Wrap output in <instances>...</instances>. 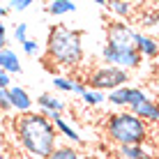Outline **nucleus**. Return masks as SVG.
Instances as JSON below:
<instances>
[{
	"label": "nucleus",
	"mask_w": 159,
	"mask_h": 159,
	"mask_svg": "<svg viewBox=\"0 0 159 159\" xmlns=\"http://www.w3.org/2000/svg\"><path fill=\"white\" fill-rule=\"evenodd\" d=\"M104 134L111 143H116L118 148L125 145H145L150 141L152 131L141 118H136L129 111H118L111 113L104 122Z\"/></svg>",
	"instance_id": "obj_3"
},
{
	"label": "nucleus",
	"mask_w": 159,
	"mask_h": 159,
	"mask_svg": "<svg viewBox=\"0 0 159 159\" xmlns=\"http://www.w3.org/2000/svg\"><path fill=\"white\" fill-rule=\"evenodd\" d=\"M88 90V85L83 83V81H74V95H79V97H83V92Z\"/></svg>",
	"instance_id": "obj_28"
},
{
	"label": "nucleus",
	"mask_w": 159,
	"mask_h": 159,
	"mask_svg": "<svg viewBox=\"0 0 159 159\" xmlns=\"http://www.w3.org/2000/svg\"><path fill=\"white\" fill-rule=\"evenodd\" d=\"M148 99H152L150 95L143 90V88H134V85H127V108L131 111V108H136V106H141L143 102Z\"/></svg>",
	"instance_id": "obj_16"
},
{
	"label": "nucleus",
	"mask_w": 159,
	"mask_h": 159,
	"mask_svg": "<svg viewBox=\"0 0 159 159\" xmlns=\"http://www.w3.org/2000/svg\"><path fill=\"white\" fill-rule=\"evenodd\" d=\"M2 48H7V25L0 21V51Z\"/></svg>",
	"instance_id": "obj_27"
},
{
	"label": "nucleus",
	"mask_w": 159,
	"mask_h": 159,
	"mask_svg": "<svg viewBox=\"0 0 159 159\" xmlns=\"http://www.w3.org/2000/svg\"><path fill=\"white\" fill-rule=\"evenodd\" d=\"M12 111V102H9V90H0V113Z\"/></svg>",
	"instance_id": "obj_23"
},
{
	"label": "nucleus",
	"mask_w": 159,
	"mask_h": 159,
	"mask_svg": "<svg viewBox=\"0 0 159 159\" xmlns=\"http://www.w3.org/2000/svg\"><path fill=\"white\" fill-rule=\"evenodd\" d=\"M152 141H155V150H157V157H159V127L155 129V134H152Z\"/></svg>",
	"instance_id": "obj_29"
},
{
	"label": "nucleus",
	"mask_w": 159,
	"mask_h": 159,
	"mask_svg": "<svg viewBox=\"0 0 159 159\" xmlns=\"http://www.w3.org/2000/svg\"><path fill=\"white\" fill-rule=\"evenodd\" d=\"M136 51L141 53V58L148 60H155L159 58V42L148 32H139V39H136Z\"/></svg>",
	"instance_id": "obj_11"
},
{
	"label": "nucleus",
	"mask_w": 159,
	"mask_h": 159,
	"mask_svg": "<svg viewBox=\"0 0 159 159\" xmlns=\"http://www.w3.org/2000/svg\"><path fill=\"white\" fill-rule=\"evenodd\" d=\"M21 46H23V53H25V56H37V53H39V44H37V39H30V37H28Z\"/></svg>",
	"instance_id": "obj_22"
},
{
	"label": "nucleus",
	"mask_w": 159,
	"mask_h": 159,
	"mask_svg": "<svg viewBox=\"0 0 159 159\" xmlns=\"http://www.w3.org/2000/svg\"><path fill=\"white\" fill-rule=\"evenodd\" d=\"M81 99H83L85 106H99V104L106 102V95H104V92H99V90H90V88H88Z\"/></svg>",
	"instance_id": "obj_20"
},
{
	"label": "nucleus",
	"mask_w": 159,
	"mask_h": 159,
	"mask_svg": "<svg viewBox=\"0 0 159 159\" xmlns=\"http://www.w3.org/2000/svg\"><path fill=\"white\" fill-rule=\"evenodd\" d=\"M9 102H12V111H16L19 116L32 113V99L28 95V90L21 85H12L9 88Z\"/></svg>",
	"instance_id": "obj_8"
},
{
	"label": "nucleus",
	"mask_w": 159,
	"mask_h": 159,
	"mask_svg": "<svg viewBox=\"0 0 159 159\" xmlns=\"http://www.w3.org/2000/svg\"><path fill=\"white\" fill-rule=\"evenodd\" d=\"M118 159H159L157 152L150 150V145H125L118 148Z\"/></svg>",
	"instance_id": "obj_12"
},
{
	"label": "nucleus",
	"mask_w": 159,
	"mask_h": 159,
	"mask_svg": "<svg viewBox=\"0 0 159 159\" xmlns=\"http://www.w3.org/2000/svg\"><path fill=\"white\" fill-rule=\"evenodd\" d=\"M106 102L111 104V106L125 108V106H127V85H125V88H118V90H113V92H108V95H106Z\"/></svg>",
	"instance_id": "obj_18"
},
{
	"label": "nucleus",
	"mask_w": 159,
	"mask_h": 159,
	"mask_svg": "<svg viewBox=\"0 0 159 159\" xmlns=\"http://www.w3.org/2000/svg\"><path fill=\"white\" fill-rule=\"evenodd\" d=\"M46 12L51 16L72 14V12H76V2H74V0H51V2L46 5Z\"/></svg>",
	"instance_id": "obj_15"
},
{
	"label": "nucleus",
	"mask_w": 159,
	"mask_h": 159,
	"mask_svg": "<svg viewBox=\"0 0 159 159\" xmlns=\"http://www.w3.org/2000/svg\"><path fill=\"white\" fill-rule=\"evenodd\" d=\"M37 108H39L42 116H53V113H60L62 116L65 113V102L60 99L58 95H53V92H42L39 97H37Z\"/></svg>",
	"instance_id": "obj_9"
},
{
	"label": "nucleus",
	"mask_w": 159,
	"mask_h": 159,
	"mask_svg": "<svg viewBox=\"0 0 159 159\" xmlns=\"http://www.w3.org/2000/svg\"><path fill=\"white\" fill-rule=\"evenodd\" d=\"M32 5V0H12V2H7L9 9H16V12H23V9H28Z\"/></svg>",
	"instance_id": "obj_25"
},
{
	"label": "nucleus",
	"mask_w": 159,
	"mask_h": 159,
	"mask_svg": "<svg viewBox=\"0 0 159 159\" xmlns=\"http://www.w3.org/2000/svg\"><path fill=\"white\" fill-rule=\"evenodd\" d=\"M46 159H83V157H81V152L76 150L74 145L67 143V145H58Z\"/></svg>",
	"instance_id": "obj_17"
},
{
	"label": "nucleus",
	"mask_w": 159,
	"mask_h": 159,
	"mask_svg": "<svg viewBox=\"0 0 159 159\" xmlns=\"http://www.w3.org/2000/svg\"><path fill=\"white\" fill-rule=\"evenodd\" d=\"M0 159H9L7 155H5V152H0Z\"/></svg>",
	"instance_id": "obj_31"
},
{
	"label": "nucleus",
	"mask_w": 159,
	"mask_h": 159,
	"mask_svg": "<svg viewBox=\"0 0 159 159\" xmlns=\"http://www.w3.org/2000/svg\"><path fill=\"white\" fill-rule=\"evenodd\" d=\"M141 25H143L145 30L159 28V12L157 9H143V12H141Z\"/></svg>",
	"instance_id": "obj_19"
},
{
	"label": "nucleus",
	"mask_w": 159,
	"mask_h": 159,
	"mask_svg": "<svg viewBox=\"0 0 159 159\" xmlns=\"http://www.w3.org/2000/svg\"><path fill=\"white\" fill-rule=\"evenodd\" d=\"M14 37H16V42L19 44H23L25 39H28V23H19L14 28Z\"/></svg>",
	"instance_id": "obj_24"
},
{
	"label": "nucleus",
	"mask_w": 159,
	"mask_h": 159,
	"mask_svg": "<svg viewBox=\"0 0 159 159\" xmlns=\"http://www.w3.org/2000/svg\"><path fill=\"white\" fill-rule=\"evenodd\" d=\"M46 58L58 67H79L83 62V35L65 23L53 25L46 37Z\"/></svg>",
	"instance_id": "obj_2"
},
{
	"label": "nucleus",
	"mask_w": 159,
	"mask_h": 159,
	"mask_svg": "<svg viewBox=\"0 0 159 159\" xmlns=\"http://www.w3.org/2000/svg\"><path fill=\"white\" fill-rule=\"evenodd\" d=\"M136 39H139V30L127 21H113L106 25V44L122 48H136Z\"/></svg>",
	"instance_id": "obj_6"
},
{
	"label": "nucleus",
	"mask_w": 159,
	"mask_h": 159,
	"mask_svg": "<svg viewBox=\"0 0 159 159\" xmlns=\"http://www.w3.org/2000/svg\"><path fill=\"white\" fill-rule=\"evenodd\" d=\"M0 69L7 72L9 76L23 72V67H21V62H19V56H16L12 48H2V51H0Z\"/></svg>",
	"instance_id": "obj_13"
},
{
	"label": "nucleus",
	"mask_w": 159,
	"mask_h": 159,
	"mask_svg": "<svg viewBox=\"0 0 159 159\" xmlns=\"http://www.w3.org/2000/svg\"><path fill=\"white\" fill-rule=\"evenodd\" d=\"M102 60L108 67H118L122 72H131L139 69L143 58L136 48H122V46H113V44H104L102 46Z\"/></svg>",
	"instance_id": "obj_5"
},
{
	"label": "nucleus",
	"mask_w": 159,
	"mask_h": 159,
	"mask_svg": "<svg viewBox=\"0 0 159 159\" xmlns=\"http://www.w3.org/2000/svg\"><path fill=\"white\" fill-rule=\"evenodd\" d=\"M46 118L53 122V127H56L58 136H62V139L69 141V145H81V143H83V136L79 134V129L72 127V122H69L65 116H60V113H53V116H46Z\"/></svg>",
	"instance_id": "obj_7"
},
{
	"label": "nucleus",
	"mask_w": 159,
	"mask_h": 159,
	"mask_svg": "<svg viewBox=\"0 0 159 159\" xmlns=\"http://www.w3.org/2000/svg\"><path fill=\"white\" fill-rule=\"evenodd\" d=\"M129 81V72H122L118 67H108V65H99L95 67L85 79V85L90 90H99V92H113L118 88H125Z\"/></svg>",
	"instance_id": "obj_4"
},
{
	"label": "nucleus",
	"mask_w": 159,
	"mask_h": 159,
	"mask_svg": "<svg viewBox=\"0 0 159 159\" xmlns=\"http://www.w3.org/2000/svg\"><path fill=\"white\" fill-rule=\"evenodd\" d=\"M12 85H14V83H12V76L0 69V90H9Z\"/></svg>",
	"instance_id": "obj_26"
},
{
	"label": "nucleus",
	"mask_w": 159,
	"mask_h": 159,
	"mask_svg": "<svg viewBox=\"0 0 159 159\" xmlns=\"http://www.w3.org/2000/svg\"><path fill=\"white\" fill-rule=\"evenodd\" d=\"M129 113H134L136 118H141L148 127H150V125H159V102H155V99L143 102L141 106L131 108Z\"/></svg>",
	"instance_id": "obj_10"
},
{
	"label": "nucleus",
	"mask_w": 159,
	"mask_h": 159,
	"mask_svg": "<svg viewBox=\"0 0 159 159\" xmlns=\"http://www.w3.org/2000/svg\"><path fill=\"white\" fill-rule=\"evenodd\" d=\"M51 83L60 92H74V79H67V76H53Z\"/></svg>",
	"instance_id": "obj_21"
},
{
	"label": "nucleus",
	"mask_w": 159,
	"mask_h": 159,
	"mask_svg": "<svg viewBox=\"0 0 159 159\" xmlns=\"http://www.w3.org/2000/svg\"><path fill=\"white\" fill-rule=\"evenodd\" d=\"M7 14H9V7H7V5H2V2H0V21H2Z\"/></svg>",
	"instance_id": "obj_30"
},
{
	"label": "nucleus",
	"mask_w": 159,
	"mask_h": 159,
	"mask_svg": "<svg viewBox=\"0 0 159 159\" xmlns=\"http://www.w3.org/2000/svg\"><path fill=\"white\" fill-rule=\"evenodd\" d=\"M157 12H159V7H157Z\"/></svg>",
	"instance_id": "obj_32"
},
{
	"label": "nucleus",
	"mask_w": 159,
	"mask_h": 159,
	"mask_svg": "<svg viewBox=\"0 0 159 159\" xmlns=\"http://www.w3.org/2000/svg\"><path fill=\"white\" fill-rule=\"evenodd\" d=\"M14 136L23 152L30 159H46L53 150L60 145L58 143V131L53 122L39 111L25 113L14 120Z\"/></svg>",
	"instance_id": "obj_1"
},
{
	"label": "nucleus",
	"mask_w": 159,
	"mask_h": 159,
	"mask_svg": "<svg viewBox=\"0 0 159 159\" xmlns=\"http://www.w3.org/2000/svg\"><path fill=\"white\" fill-rule=\"evenodd\" d=\"M106 9L113 16H118L120 21H125V19H131V14H134V2H129V0H108Z\"/></svg>",
	"instance_id": "obj_14"
}]
</instances>
